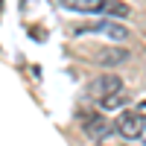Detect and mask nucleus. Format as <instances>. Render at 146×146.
<instances>
[{
    "instance_id": "f257e3e1",
    "label": "nucleus",
    "mask_w": 146,
    "mask_h": 146,
    "mask_svg": "<svg viewBox=\"0 0 146 146\" xmlns=\"http://www.w3.org/2000/svg\"><path fill=\"white\" fill-rule=\"evenodd\" d=\"M88 94L102 108H117V105H123V100H126L123 82H120L117 76H100V79H94V85L88 88Z\"/></svg>"
},
{
    "instance_id": "f03ea898",
    "label": "nucleus",
    "mask_w": 146,
    "mask_h": 146,
    "mask_svg": "<svg viewBox=\"0 0 146 146\" xmlns=\"http://www.w3.org/2000/svg\"><path fill=\"white\" fill-rule=\"evenodd\" d=\"M62 6L73 9V12H82V15H96V12H108V15H117V18L131 15V9L123 0H62Z\"/></svg>"
},
{
    "instance_id": "7ed1b4c3",
    "label": "nucleus",
    "mask_w": 146,
    "mask_h": 146,
    "mask_svg": "<svg viewBox=\"0 0 146 146\" xmlns=\"http://www.w3.org/2000/svg\"><path fill=\"white\" fill-rule=\"evenodd\" d=\"M79 123L85 129V135L94 137V140H105L108 135H111V123L102 117V114H96V111H88V114H79Z\"/></svg>"
},
{
    "instance_id": "20e7f679",
    "label": "nucleus",
    "mask_w": 146,
    "mask_h": 146,
    "mask_svg": "<svg viewBox=\"0 0 146 146\" xmlns=\"http://www.w3.org/2000/svg\"><path fill=\"white\" fill-rule=\"evenodd\" d=\"M143 129H146V120L137 117L135 111H123V114L114 120V131L123 135V137H140Z\"/></svg>"
},
{
    "instance_id": "39448f33",
    "label": "nucleus",
    "mask_w": 146,
    "mask_h": 146,
    "mask_svg": "<svg viewBox=\"0 0 146 146\" xmlns=\"http://www.w3.org/2000/svg\"><path fill=\"white\" fill-rule=\"evenodd\" d=\"M76 32H102V35H108L111 41H123V38H129V29H126V27H120V23H111V21L91 23V27H79Z\"/></svg>"
},
{
    "instance_id": "423d86ee",
    "label": "nucleus",
    "mask_w": 146,
    "mask_h": 146,
    "mask_svg": "<svg viewBox=\"0 0 146 146\" xmlns=\"http://www.w3.org/2000/svg\"><path fill=\"white\" fill-rule=\"evenodd\" d=\"M126 56H129L126 50H105V53H100V64H120Z\"/></svg>"
},
{
    "instance_id": "0eeeda50",
    "label": "nucleus",
    "mask_w": 146,
    "mask_h": 146,
    "mask_svg": "<svg viewBox=\"0 0 146 146\" xmlns=\"http://www.w3.org/2000/svg\"><path fill=\"white\" fill-rule=\"evenodd\" d=\"M131 111H135L137 117H143V120H146V102H137L135 108H131Z\"/></svg>"
},
{
    "instance_id": "6e6552de",
    "label": "nucleus",
    "mask_w": 146,
    "mask_h": 146,
    "mask_svg": "<svg viewBox=\"0 0 146 146\" xmlns=\"http://www.w3.org/2000/svg\"><path fill=\"white\" fill-rule=\"evenodd\" d=\"M140 137H143V140H146V129H143V135H140Z\"/></svg>"
},
{
    "instance_id": "1a4fd4ad",
    "label": "nucleus",
    "mask_w": 146,
    "mask_h": 146,
    "mask_svg": "<svg viewBox=\"0 0 146 146\" xmlns=\"http://www.w3.org/2000/svg\"><path fill=\"white\" fill-rule=\"evenodd\" d=\"M0 9H3V0H0Z\"/></svg>"
}]
</instances>
